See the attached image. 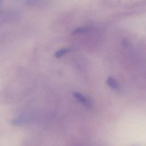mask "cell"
Segmentation results:
<instances>
[{
	"label": "cell",
	"instance_id": "6da1fadb",
	"mask_svg": "<svg viewBox=\"0 0 146 146\" xmlns=\"http://www.w3.org/2000/svg\"><path fill=\"white\" fill-rule=\"evenodd\" d=\"M106 83L108 87L115 91L120 92L121 90V87L119 82L113 77H108L107 79Z\"/></svg>",
	"mask_w": 146,
	"mask_h": 146
},
{
	"label": "cell",
	"instance_id": "7a4b0ae2",
	"mask_svg": "<svg viewBox=\"0 0 146 146\" xmlns=\"http://www.w3.org/2000/svg\"><path fill=\"white\" fill-rule=\"evenodd\" d=\"M72 95L80 103L83 104L85 106H90V102L87 99V98L84 96L83 94H82L80 92H73Z\"/></svg>",
	"mask_w": 146,
	"mask_h": 146
},
{
	"label": "cell",
	"instance_id": "3957f363",
	"mask_svg": "<svg viewBox=\"0 0 146 146\" xmlns=\"http://www.w3.org/2000/svg\"><path fill=\"white\" fill-rule=\"evenodd\" d=\"M70 51H71L70 48H66V47L62 48H60V49L57 50L55 52L54 56H55V57L59 58H60V57L64 56L65 54L68 53Z\"/></svg>",
	"mask_w": 146,
	"mask_h": 146
}]
</instances>
